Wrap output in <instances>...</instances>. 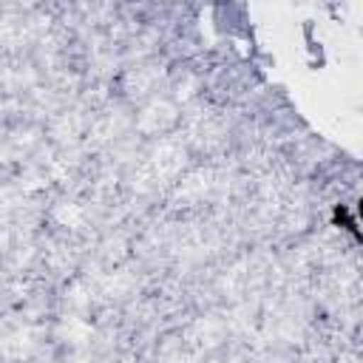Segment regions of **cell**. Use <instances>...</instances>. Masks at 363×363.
<instances>
[{
  "instance_id": "6da1fadb",
  "label": "cell",
  "mask_w": 363,
  "mask_h": 363,
  "mask_svg": "<svg viewBox=\"0 0 363 363\" xmlns=\"http://www.w3.org/2000/svg\"><path fill=\"white\" fill-rule=\"evenodd\" d=\"M184 162H187V153H184V145L176 142V139H159L150 153H147V162L145 167L150 170V176L159 182H170L176 179L182 170H184Z\"/></svg>"
},
{
  "instance_id": "7a4b0ae2",
  "label": "cell",
  "mask_w": 363,
  "mask_h": 363,
  "mask_svg": "<svg viewBox=\"0 0 363 363\" xmlns=\"http://www.w3.org/2000/svg\"><path fill=\"white\" fill-rule=\"evenodd\" d=\"M179 111L170 99H150L139 113H136V130L145 133V136H156V133H164L173 122H176Z\"/></svg>"
},
{
  "instance_id": "3957f363",
  "label": "cell",
  "mask_w": 363,
  "mask_h": 363,
  "mask_svg": "<svg viewBox=\"0 0 363 363\" xmlns=\"http://www.w3.org/2000/svg\"><path fill=\"white\" fill-rule=\"evenodd\" d=\"M213 187V173L204 170V167H193L182 176V182L176 184V193H173V201L179 207H190V204H199Z\"/></svg>"
},
{
  "instance_id": "277c9868",
  "label": "cell",
  "mask_w": 363,
  "mask_h": 363,
  "mask_svg": "<svg viewBox=\"0 0 363 363\" xmlns=\"http://www.w3.org/2000/svg\"><path fill=\"white\" fill-rule=\"evenodd\" d=\"M34 349H37V329L31 326H20L0 340V354L6 360H26Z\"/></svg>"
},
{
  "instance_id": "5b68a950",
  "label": "cell",
  "mask_w": 363,
  "mask_h": 363,
  "mask_svg": "<svg viewBox=\"0 0 363 363\" xmlns=\"http://www.w3.org/2000/svg\"><path fill=\"white\" fill-rule=\"evenodd\" d=\"M224 320L216 318V315H204L199 318L190 329H187V340L196 346V349H213L221 337H224Z\"/></svg>"
},
{
  "instance_id": "8992f818",
  "label": "cell",
  "mask_w": 363,
  "mask_h": 363,
  "mask_svg": "<svg viewBox=\"0 0 363 363\" xmlns=\"http://www.w3.org/2000/svg\"><path fill=\"white\" fill-rule=\"evenodd\" d=\"M82 128H85V119L77 111H62L51 122V136L60 145H74L82 136Z\"/></svg>"
},
{
  "instance_id": "52a82bcc",
  "label": "cell",
  "mask_w": 363,
  "mask_h": 363,
  "mask_svg": "<svg viewBox=\"0 0 363 363\" xmlns=\"http://www.w3.org/2000/svg\"><path fill=\"white\" fill-rule=\"evenodd\" d=\"M57 337L62 343H68V346H85L94 337V326L79 315H65L57 323Z\"/></svg>"
},
{
  "instance_id": "ba28073f",
  "label": "cell",
  "mask_w": 363,
  "mask_h": 363,
  "mask_svg": "<svg viewBox=\"0 0 363 363\" xmlns=\"http://www.w3.org/2000/svg\"><path fill=\"white\" fill-rule=\"evenodd\" d=\"M159 79H162V68H159V65H136V68H130V71L125 74V91H128L130 96H142V94H147Z\"/></svg>"
},
{
  "instance_id": "9c48e42d",
  "label": "cell",
  "mask_w": 363,
  "mask_h": 363,
  "mask_svg": "<svg viewBox=\"0 0 363 363\" xmlns=\"http://www.w3.org/2000/svg\"><path fill=\"white\" fill-rule=\"evenodd\" d=\"M51 218H54L57 227L79 230V227L85 224L88 213H85V207H82L79 201H74V199H62V201H57V204L51 207Z\"/></svg>"
},
{
  "instance_id": "30bf717a",
  "label": "cell",
  "mask_w": 363,
  "mask_h": 363,
  "mask_svg": "<svg viewBox=\"0 0 363 363\" xmlns=\"http://www.w3.org/2000/svg\"><path fill=\"white\" fill-rule=\"evenodd\" d=\"M99 286H102V292L108 298H122L133 286V278H130V272L116 269V272H108L105 278H99Z\"/></svg>"
},
{
  "instance_id": "8fae6325",
  "label": "cell",
  "mask_w": 363,
  "mask_h": 363,
  "mask_svg": "<svg viewBox=\"0 0 363 363\" xmlns=\"http://www.w3.org/2000/svg\"><path fill=\"white\" fill-rule=\"evenodd\" d=\"M91 301H94V295H91V286L85 284V281H71L68 284V289H65V303L68 306H74V309H88L91 306Z\"/></svg>"
},
{
  "instance_id": "7c38bea8",
  "label": "cell",
  "mask_w": 363,
  "mask_h": 363,
  "mask_svg": "<svg viewBox=\"0 0 363 363\" xmlns=\"http://www.w3.org/2000/svg\"><path fill=\"white\" fill-rule=\"evenodd\" d=\"M116 130H119V119L105 116V119H99V122L91 128V139H94V142H111V139L116 136Z\"/></svg>"
},
{
  "instance_id": "4fadbf2b",
  "label": "cell",
  "mask_w": 363,
  "mask_h": 363,
  "mask_svg": "<svg viewBox=\"0 0 363 363\" xmlns=\"http://www.w3.org/2000/svg\"><path fill=\"white\" fill-rule=\"evenodd\" d=\"M45 184H48V173H43V170H26V173L20 176V187H23L26 193L43 190Z\"/></svg>"
},
{
  "instance_id": "5bb4252c",
  "label": "cell",
  "mask_w": 363,
  "mask_h": 363,
  "mask_svg": "<svg viewBox=\"0 0 363 363\" xmlns=\"http://www.w3.org/2000/svg\"><path fill=\"white\" fill-rule=\"evenodd\" d=\"M122 255H125V238H122V235L105 238V244H102V258H105V261H119Z\"/></svg>"
},
{
  "instance_id": "9a60e30c",
  "label": "cell",
  "mask_w": 363,
  "mask_h": 363,
  "mask_svg": "<svg viewBox=\"0 0 363 363\" xmlns=\"http://www.w3.org/2000/svg\"><path fill=\"white\" fill-rule=\"evenodd\" d=\"M196 88H199V79L193 77V74H184V79H179V85H176V99H190L193 94H196Z\"/></svg>"
},
{
  "instance_id": "2e32d148",
  "label": "cell",
  "mask_w": 363,
  "mask_h": 363,
  "mask_svg": "<svg viewBox=\"0 0 363 363\" xmlns=\"http://www.w3.org/2000/svg\"><path fill=\"white\" fill-rule=\"evenodd\" d=\"M170 363H199L196 357H190V354H179V357H173Z\"/></svg>"
}]
</instances>
